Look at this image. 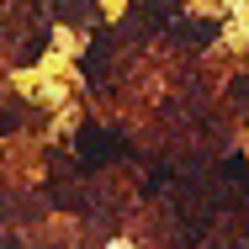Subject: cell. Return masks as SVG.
Segmentation results:
<instances>
[{"instance_id":"cell-1","label":"cell","mask_w":249,"mask_h":249,"mask_svg":"<svg viewBox=\"0 0 249 249\" xmlns=\"http://www.w3.org/2000/svg\"><path fill=\"white\" fill-rule=\"evenodd\" d=\"M80 154H85V159H117V154H127V143H122L117 133H85V138H80Z\"/></svg>"}]
</instances>
